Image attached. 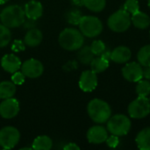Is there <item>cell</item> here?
I'll use <instances>...</instances> for the list:
<instances>
[{"instance_id": "obj_1", "label": "cell", "mask_w": 150, "mask_h": 150, "mask_svg": "<svg viewBox=\"0 0 150 150\" xmlns=\"http://www.w3.org/2000/svg\"><path fill=\"white\" fill-rule=\"evenodd\" d=\"M25 20L24 8L18 4L6 6L0 12V21L9 28H17L23 25Z\"/></svg>"}, {"instance_id": "obj_2", "label": "cell", "mask_w": 150, "mask_h": 150, "mask_svg": "<svg viewBox=\"0 0 150 150\" xmlns=\"http://www.w3.org/2000/svg\"><path fill=\"white\" fill-rule=\"evenodd\" d=\"M60 46L68 51H76L83 46V34L75 28H65L62 30L58 38Z\"/></svg>"}, {"instance_id": "obj_3", "label": "cell", "mask_w": 150, "mask_h": 150, "mask_svg": "<svg viewBox=\"0 0 150 150\" xmlns=\"http://www.w3.org/2000/svg\"><path fill=\"white\" fill-rule=\"evenodd\" d=\"M87 112L90 118L98 124L107 122L112 115L110 105L105 101L99 98H94L89 102Z\"/></svg>"}, {"instance_id": "obj_4", "label": "cell", "mask_w": 150, "mask_h": 150, "mask_svg": "<svg viewBox=\"0 0 150 150\" xmlns=\"http://www.w3.org/2000/svg\"><path fill=\"white\" fill-rule=\"evenodd\" d=\"M78 26L83 36L88 38L97 37L103 31V24L101 20L94 16H83Z\"/></svg>"}, {"instance_id": "obj_5", "label": "cell", "mask_w": 150, "mask_h": 150, "mask_svg": "<svg viewBox=\"0 0 150 150\" xmlns=\"http://www.w3.org/2000/svg\"><path fill=\"white\" fill-rule=\"evenodd\" d=\"M131 128V121L126 115L117 114L107 120V130L114 135L124 136Z\"/></svg>"}, {"instance_id": "obj_6", "label": "cell", "mask_w": 150, "mask_h": 150, "mask_svg": "<svg viewBox=\"0 0 150 150\" xmlns=\"http://www.w3.org/2000/svg\"><path fill=\"white\" fill-rule=\"evenodd\" d=\"M109 28L116 33H123L127 31L131 25L130 14L123 10H119L112 13L107 21Z\"/></svg>"}, {"instance_id": "obj_7", "label": "cell", "mask_w": 150, "mask_h": 150, "mask_svg": "<svg viewBox=\"0 0 150 150\" xmlns=\"http://www.w3.org/2000/svg\"><path fill=\"white\" fill-rule=\"evenodd\" d=\"M20 133L11 126H7L0 130V147L4 149H11L19 142Z\"/></svg>"}, {"instance_id": "obj_8", "label": "cell", "mask_w": 150, "mask_h": 150, "mask_svg": "<svg viewBox=\"0 0 150 150\" xmlns=\"http://www.w3.org/2000/svg\"><path fill=\"white\" fill-rule=\"evenodd\" d=\"M149 112L150 100L147 97H138L128 106V113L134 119H143Z\"/></svg>"}, {"instance_id": "obj_9", "label": "cell", "mask_w": 150, "mask_h": 150, "mask_svg": "<svg viewBox=\"0 0 150 150\" xmlns=\"http://www.w3.org/2000/svg\"><path fill=\"white\" fill-rule=\"evenodd\" d=\"M21 72L28 78H38L44 72V66L42 62L37 59L30 58L21 64Z\"/></svg>"}, {"instance_id": "obj_10", "label": "cell", "mask_w": 150, "mask_h": 150, "mask_svg": "<svg viewBox=\"0 0 150 150\" xmlns=\"http://www.w3.org/2000/svg\"><path fill=\"white\" fill-rule=\"evenodd\" d=\"M18 112L19 103L13 97L3 99V101L0 103V116L4 119H13L18 115Z\"/></svg>"}, {"instance_id": "obj_11", "label": "cell", "mask_w": 150, "mask_h": 150, "mask_svg": "<svg viewBox=\"0 0 150 150\" xmlns=\"http://www.w3.org/2000/svg\"><path fill=\"white\" fill-rule=\"evenodd\" d=\"M122 75L124 78L129 82H138L143 77V69L139 62L127 63L122 69Z\"/></svg>"}, {"instance_id": "obj_12", "label": "cell", "mask_w": 150, "mask_h": 150, "mask_svg": "<svg viewBox=\"0 0 150 150\" xmlns=\"http://www.w3.org/2000/svg\"><path fill=\"white\" fill-rule=\"evenodd\" d=\"M79 87L83 91L91 92L94 91L98 85V76L97 73L91 70L83 71L79 78Z\"/></svg>"}, {"instance_id": "obj_13", "label": "cell", "mask_w": 150, "mask_h": 150, "mask_svg": "<svg viewBox=\"0 0 150 150\" xmlns=\"http://www.w3.org/2000/svg\"><path fill=\"white\" fill-rule=\"evenodd\" d=\"M20 59L14 54H4L1 59V67L2 69L8 73H14L20 69L21 68Z\"/></svg>"}, {"instance_id": "obj_14", "label": "cell", "mask_w": 150, "mask_h": 150, "mask_svg": "<svg viewBox=\"0 0 150 150\" xmlns=\"http://www.w3.org/2000/svg\"><path fill=\"white\" fill-rule=\"evenodd\" d=\"M108 137L107 130L101 126H94L87 132V139L90 143L100 144L106 141Z\"/></svg>"}, {"instance_id": "obj_15", "label": "cell", "mask_w": 150, "mask_h": 150, "mask_svg": "<svg viewBox=\"0 0 150 150\" xmlns=\"http://www.w3.org/2000/svg\"><path fill=\"white\" fill-rule=\"evenodd\" d=\"M24 11L27 18L38 20L43 14V5L40 1L30 0L25 4Z\"/></svg>"}, {"instance_id": "obj_16", "label": "cell", "mask_w": 150, "mask_h": 150, "mask_svg": "<svg viewBox=\"0 0 150 150\" xmlns=\"http://www.w3.org/2000/svg\"><path fill=\"white\" fill-rule=\"evenodd\" d=\"M43 40V34L41 31L38 28H33L26 32L24 37V42L25 46L30 47H35L39 46Z\"/></svg>"}, {"instance_id": "obj_17", "label": "cell", "mask_w": 150, "mask_h": 150, "mask_svg": "<svg viewBox=\"0 0 150 150\" xmlns=\"http://www.w3.org/2000/svg\"><path fill=\"white\" fill-rule=\"evenodd\" d=\"M131 50L127 47L120 46L112 51L111 60L116 63H125L131 58Z\"/></svg>"}, {"instance_id": "obj_18", "label": "cell", "mask_w": 150, "mask_h": 150, "mask_svg": "<svg viewBox=\"0 0 150 150\" xmlns=\"http://www.w3.org/2000/svg\"><path fill=\"white\" fill-rule=\"evenodd\" d=\"M131 22L135 27L139 29H146L149 26L150 18L148 14L139 11L136 13L133 14L131 18Z\"/></svg>"}, {"instance_id": "obj_19", "label": "cell", "mask_w": 150, "mask_h": 150, "mask_svg": "<svg viewBox=\"0 0 150 150\" xmlns=\"http://www.w3.org/2000/svg\"><path fill=\"white\" fill-rule=\"evenodd\" d=\"M16 84L11 81L0 82V99L10 98L16 93Z\"/></svg>"}, {"instance_id": "obj_20", "label": "cell", "mask_w": 150, "mask_h": 150, "mask_svg": "<svg viewBox=\"0 0 150 150\" xmlns=\"http://www.w3.org/2000/svg\"><path fill=\"white\" fill-rule=\"evenodd\" d=\"M136 143L140 149L150 150V127L142 129L137 134Z\"/></svg>"}, {"instance_id": "obj_21", "label": "cell", "mask_w": 150, "mask_h": 150, "mask_svg": "<svg viewBox=\"0 0 150 150\" xmlns=\"http://www.w3.org/2000/svg\"><path fill=\"white\" fill-rule=\"evenodd\" d=\"M53 147V141L47 135H40L33 142V149L49 150Z\"/></svg>"}, {"instance_id": "obj_22", "label": "cell", "mask_w": 150, "mask_h": 150, "mask_svg": "<svg viewBox=\"0 0 150 150\" xmlns=\"http://www.w3.org/2000/svg\"><path fill=\"white\" fill-rule=\"evenodd\" d=\"M77 58L79 62L83 64H91L92 60L95 58V54L92 52L91 46H83L81 48H79L77 53Z\"/></svg>"}, {"instance_id": "obj_23", "label": "cell", "mask_w": 150, "mask_h": 150, "mask_svg": "<svg viewBox=\"0 0 150 150\" xmlns=\"http://www.w3.org/2000/svg\"><path fill=\"white\" fill-rule=\"evenodd\" d=\"M83 5L88 10L95 12L102 11L106 4V0H82Z\"/></svg>"}, {"instance_id": "obj_24", "label": "cell", "mask_w": 150, "mask_h": 150, "mask_svg": "<svg viewBox=\"0 0 150 150\" xmlns=\"http://www.w3.org/2000/svg\"><path fill=\"white\" fill-rule=\"evenodd\" d=\"M109 67V61L102 58L101 56L94 58L91 62V69L95 73H102Z\"/></svg>"}, {"instance_id": "obj_25", "label": "cell", "mask_w": 150, "mask_h": 150, "mask_svg": "<svg viewBox=\"0 0 150 150\" xmlns=\"http://www.w3.org/2000/svg\"><path fill=\"white\" fill-rule=\"evenodd\" d=\"M82 18H83L82 12L76 8L69 9L65 13V18H66L67 22L73 25H77Z\"/></svg>"}, {"instance_id": "obj_26", "label": "cell", "mask_w": 150, "mask_h": 150, "mask_svg": "<svg viewBox=\"0 0 150 150\" xmlns=\"http://www.w3.org/2000/svg\"><path fill=\"white\" fill-rule=\"evenodd\" d=\"M137 59L142 66H150V45L144 46L139 50Z\"/></svg>"}, {"instance_id": "obj_27", "label": "cell", "mask_w": 150, "mask_h": 150, "mask_svg": "<svg viewBox=\"0 0 150 150\" xmlns=\"http://www.w3.org/2000/svg\"><path fill=\"white\" fill-rule=\"evenodd\" d=\"M11 40V33L10 31V28L0 24V48L6 47Z\"/></svg>"}, {"instance_id": "obj_28", "label": "cell", "mask_w": 150, "mask_h": 150, "mask_svg": "<svg viewBox=\"0 0 150 150\" xmlns=\"http://www.w3.org/2000/svg\"><path fill=\"white\" fill-rule=\"evenodd\" d=\"M136 92L139 97H148L150 94V82L149 80L138 81L136 86Z\"/></svg>"}, {"instance_id": "obj_29", "label": "cell", "mask_w": 150, "mask_h": 150, "mask_svg": "<svg viewBox=\"0 0 150 150\" xmlns=\"http://www.w3.org/2000/svg\"><path fill=\"white\" fill-rule=\"evenodd\" d=\"M124 10L132 15L139 11L140 5L138 0H127L124 4Z\"/></svg>"}, {"instance_id": "obj_30", "label": "cell", "mask_w": 150, "mask_h": 150, "mask_svg": "<svg viewBox=\"0 0 150 150\" xmlns=\"http://www.w3.org/2000/svg\"><path fill=\"white\" fill-rule=\"evenodd\" d=\"M91 48L95 55H100L106 49V47H105V44L102 40H94L91 43Z\"/></svg>"}, {"instance_id": "obj_31", "label": "cell", "mask_w": 150, "mask_h": 150, "mask_svg": "<svg viewBox=\"0 0 150 150\" xmlns=\"http://www.w3.org/2000/svg\"><path fill=\"white\" fill-rule=\"evenodd\" d=\"M25 76L21 71H16L12 73L11 76V82H13L16 85H21L25 83Z\"/></svg>"}, {"instance_id": "obj_32", "label": "cell", "mask_w": 150, "mask_h": 150, "mask_svg": "<svg viewBox=\"0 0 150 150\" xmlns=\"http://www.w3.org/2000/svg\"><path fill=\"white\" fill-rule=\"evenodd\" d=\"M11 50L13 52H16V53H18V52H22V51H25V44L24 42V40H15L12 44H11Z\"/></svg>"}, {"instance_id": "obj_33", "label": "cell", "mask_w": 150, "mask_h": 150, "mask_svg": "<svg viewBox=\"0 0 150 150\" xmlns=\"http://www.w3.org/2000/svg\"><path fill=\"white\" fill-rule=\"evenodd\" d=\"M106 144L108 147L110 148H117L119 143H120V140H119V137L117 135H114V134H112L110 137H107L106 141H105Z\"/></svg>"}, {"instance_id": "obj_34", "label": "cell", "mask_w": 150, "mask_h": 150, "mask_svg": "<svg viewBox=\"0 0 150 150\" xmlns=\"http://www.w3.org/2000/svg\"><path fill=\"white\" fill-rule=\"evenodd\" d=\"M77 68H78V63L76 61H69L62 67V69L65 71H71V70L76 69Z\"/></svg>"}, {"instance_id": "obj_35", "label": "cell", "mask_w": 150, "mask_h": 150, "mask_svg": "<svg viewBox=\"0 0 150 150\" xmlns=\"http://www.w3.org/2000/svg\"><path fill=\"white\" fill-rule=\"evenodd\" d=\"M37 20L36 19H31V18H28L27 20H25L24 23H23V26L25 28V29H33V28H35L37 24H36Z\"/></svg>"}, {"instance_id": "obj_36", "label": "cell", "mask_w": 150, "mask_h": 150, "mask_svg": "<svg viewBox=\"0 0 150 150\" xmlns=\"http://www.w3.org/2000/svg\"><path fill=\"white\" fill-rule=\"evenodd\" d=\"M63 149L65 150H79L80 148L74 142H70V143H68L67 145H65L63 147Z\"/></svg>"}, {"instance_id": "obj_37", "label": "cell", "mask_w": 150, "mask_h": 150, "mask_svg": "<svg viewBox=\"0 0 150 150\" xmlns=\"http://www.w3.org/2000/svg\"><path fill=\"white\" fill-rule=\"evenodd\" d=\"M111 54H112V51L109 49H105L99 56H101L102 58H104L107 61H110L111 60Z\"/></svg>"}, {"instance_id": "obj_38", "label": "cell", "mask_w": 150, "mask_h": 150, "mask_svg": "<svg viewBox=\"0 0 150 150\" xmlns=\"http://www.w3.org/2000/svg\"><path fill=\"white\" fill-rule=\"evenodd\" d=\"M143 76L147 80H150V66L145 67V69H143Z\"/></svg>"}, {"instance_id": "obj_39", "label": "cell", "mask_w": 150, "mask_h": 150, "mask_svg": "<svg viewBox=\"0 0 150 150\" xmlns=\"http://www.w3.org/2000/svg\"><path fill=\"white\" fill-rule=\"evenodd\" d=\"M72 3L76 5H83V3H82V0H71Z\"/></svg>"}, {"instance_id": "obj_40", "label": "cell", "mask_w": 150, "mask_h": 150, "mask_svg": "<svg viewBox=\"0 0 150 150\" xmlns=\"http://www.w3.org/2000/svg\"><path fill=\"white\" fill-rule=\"evenodd\" d=\"M9 0H0V5H2V4H4L5 3H7Z\"/></svg>"}, {"instance_id": "obj_41", "label": "cell", "mask_w": 150, "mask_h": 150, "mask_svg": "<svg viewBox=\"0 0 150 150\" xmlns=\"http://www.w3.org/2000/svg\"><path fill=\"white\" fill-rule=\"evenodd\" d=\"M148 4H149V7L150 8V0H149V1H148Z\"/></svg>"}, {"instance_id": "obj_42", "label": "cell", "mask_w": 150, "mask_h": 150, "mask_svg": "<svg viewBox=\"0 0 150 150\" xmlns=\"http://www.w3.org/2000/svg\"><path fill=\"white\" fill-rule=\"evenodd\" d=\"M149 100H150V99H149Z\"/></svg>"}]
</instances>
